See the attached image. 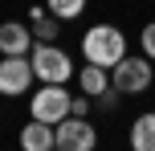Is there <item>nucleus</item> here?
Masks as SVG:
<instances>
[{
	"label": "nucleus",
	"instance_id": "f257e3e1",
	"mask_svg": "<svg viewBox=\"0 0 155 151\" xmlns=\"http://www.w3.org/2000/svg\"><path fill=\"white\" fill-rule=\"evenodd\" d=\"M82 53H86V61L114 70V65L127 57V37H123V29H114V25H94V29L82 37Z\"/></svg>",
	"mask_w": 155,
	"mask_h": 151
},
{
	"label": "nucleus",
	"instance_id": "f03ea898",
	"mask_svg": "<svg viewBox=\"0 0 155 151\" xmlns=\"http://www.w3.org/2000/svg\"><path fill=\"white\" fill-rule=\"evenodd\" d=\"M70 106H74V98H70V90H65V82H45V86L29 98V114L41 119V123H53V127L70 114Z\"/></svg>",
	"mask_w": 155,
	"mask_h": 151
},
{
	"label": "nucleus",
	"instance_id": "7ed1b4c3",
	"mask_svg": "<svg viewBox=\"0 0 155 151\" xmlns=\"http://www.w3.org/2000/svg\"><path fill=\"white\" fill-rule=\"evenodd\" d=\"M29 61H33V74L41 82H65L74 74V61L65 49H57L53 41H41L37 49H29Z\"/></svg>",
	"mask_w": 155,
	"mask_h": 151
},
{
	"label": "nucleus",
	"instance_id": "20e7f679",
	"mask_svg": "<svg viewBox=\"0 0 155 151\" xmlns=\"http://www.w3.org/2000/svg\"><path fill=\"white\" fill-rule=\"evenodd\" d=\"M53 135H57V151H94L98 147V131L90 127L86 114H65L53 127Z\"/></svg>",
	"mask_w": 155,
	"mask_h": 151
},
{
	"label": "nucleus",
	"instance_id": "39448f33",
	"mask_svg": "<svg viewBox=\"0 0 155 151\" xmlns=\"http://www.w3.org/2000/svg\"><path fill=\"white\" fill-rule=\"evenodd\" d=\"M33 61L25 53H4L0 57V94L4 98H16V94H25V90L33 86Z\"/></svg>",
	"mask_w": 155,
	"mask_h": 151
},
{
	"label": "nucleus",
	"instance_id": "423d86ee",
	"mask_svg": "<svg viewBox=\"0 0 155 151\" xmlns=\"http://www.w3.org/2000/svg\"><path fill=\"white\" fill-rule=\"evenodd\" d=\"M110 82H114L118 94H143V90H151V61L147 57H123L114 65Z\"/></svg>",
	"mask_w": 155,
	"mask_h": 151
},
{
	"label": "nucleus",
	"instance_id": "0eeeda50",
	"mask_svg": "<svg viewBox=\"0 0 155 151\" xmlns=\"http://www.w3.org/2000/svg\"><path fill=\"white\" fill-rule=\"evenodd\" d=\"M21 147H25V151H57L53 123H41V119L25 123V131H21Z\"/></svg>",
	"mask_w": 155,
	"mask_h": 151
},
{
	"label": "nucleus",
	"instance_id": "6e6552de",
	"mask_svg": "<svg viewBox=\"0 0 155 151\" xmlns=\"http://www.w3.org/2000/svg\"><path fill=\"white\" fill-rule=\"evenodd\" d=\"M29 49H33L29 25H21V21H4L0 25V53H25L29 57Z\"/></svg>",
	"mask_w": 155,
	"mask_h": 151
},
{
	"label": "nucleus",
	"instance_id": "1a4fd4ad",
	"mask_svg": "<svg viewBox=\"0 0 155 151\" xmlns=\"http://www.w3.org/2000/svg\"><path fill=\"white\" fill-rule=\"evenodd\" d=\"M131 147L135 151H155V110L139 114L131 123Z\"/></svg>",
	"mask_w": 155,
	"mask_h": 151
},
{
	"label": "nucleus",
	"instance_id": "9d476101",
	"mask_svg": "<svg viewBox=\"0 0 155 151\" xmlns=\"http://www.w3.org/2000/svg\"><path fill=\"white\" fill-rule=\"evenodd\" d=\"M78 86H82V94H86V98H98L102 90H110L106 65H94V61H86V70L78 74Z\"/></svg>",
	"mask_w": 155,
	"mask_h": 151
},
{
	"label": "nucleus",
	"instance_id": "9b49d317",
	"mask_svg": "<svg viewBox=\"0 0 155 151\" xmlns=\"http://www.w3.org/2000/svg\"><path fill=\"white\" fill-rule=\"evenodd\" d=\"M45 8L57 16V21H74V16H82L86 0H45Z\"/></svg>",
	"mask_w": 155,
	"mask_h": 151
},
{
	"label": "nucleus",
	"instance_id": "f8f14e48",
	"mask_svg": "<svg viewBox=\"0 0 155 151\" xmlns=\"http://www.w3.org/2000/svg\"><path fill=\"white\" fill-rule=\"evenodd\" d=\"M57 29H61V25H57V16H53V12H49V16L41 12V16H37V25H33V37H37V41H53V37H57Z\"/></svg>",
	"mask_w": 155,
	"mask_h": 151
},
{
	"label": "nucleus",
	"instance_id": "ddd939ff",
	"mask_svg": "<svg viewBox=\"0 0 155 151\" xmlns=\"http://www.w3.org/2000/svg\"><path fill=\"white\" fill-rule=\"evenodd\" d=\"M139 41H143V53H147V57H155V21H151V25H143Z\"/></svg>",
	"mask_w": 155,
	"mask_h": 151
},
{
	"label": "nucleus",
	"instance_id": "4468645a",
	"mask_svg": "<svg viewBox=\"0 0 155 151\" xmlns=\"http://www.w3.org/2000/svg\"><path fill=\"white\" fill-rule=\"evenodd\" d=\"M86 106H90V98H86V94H82V98H74V106H70V114H86Z\"/></svg>",
	"mask_w": 155,
	"mask_h": 151
}]
</instances>
